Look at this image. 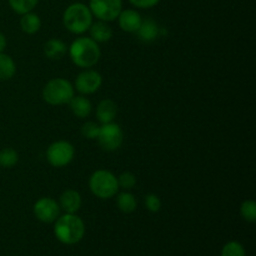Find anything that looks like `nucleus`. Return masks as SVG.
<instances>
[{"label": "nucleus", "instance_id": "10", "mask_svg": "<svg viewBox=\"0 0 256 256\" xmlns=\"http://www.w3.org/2000/svg\"><path fill=\"white\" fill-rule=\"evenodd\" d=\"M35 218L42 222H54L60 216L59 202L52 198H40L32 208Z\"/></svg>", "mask_w": 256, "mask_h": 256}, {"label": "nucleus", "instance_id": "18", "mask_svg": "<svg viewBox=\"0 0 256 256\" xmlns=\"http://www.w3.org/2000/svg\"><path fill=\"white\" fill-rule=\"evenodd\" d=\"M20 28L25 34L34 35L42 28V19L39 18V15L32 12L22 14L20 18Z\"/></svg>", "mask_w": 256, "mask_h": 256}, {"label": "nucleus", "instance_id": "20", "mask_svg": "<svg viewBox=\"0 0 256 256\" xmlns=\"http://www.w3.org/2000/svg\"><path fill=\"white\" fill-rule=\"evenodd\" d=\"M116 205L119 208L120 212H125V214H130V212H135L136 209V199L132 192H120L116 196Z\"/></svg>", "mask_w": 256, "mask_h": 256}, {"label": "nucleus", "instance_id": "4", "mask_svg": "<svg viewBox=\"0 0 256 256\" xmlns=\"http://www.w3.org/2000/svg\"><path fill=\"white\" fill-rule=\"evenodd\" d=\"M74 86L72 82L62 78H55L49 80L42 89V99L46 104L58 106V105L69 104L74 96Z\"/></svg>", "mask_w": 256, "mask_h": 256}, {"label": "nucleus", "instance_id": "2", "mask_svg": "<svg viewBox=\"0 0 256 256\" xmlns=\"http://www.w3.org/2000/svg\"><path fill=\"white\" fill-rule=\"evenodd\" d=\"M54 222V234L62 244H78L84 238L85 224L76 214H64Z\"/></svg>", "mask_w": 256, "mask_h": 256}, {"label": "nucleus", "instance_id": "6", "mask_svg": "<svg viewBox=\"0 0 256 256\" xmlns=\"http://www.w3.org/2000/svg\"><path fill=\"white\" fill-rule=\"evenodd\" d=\"M75 149L72 142L66 140H58L49 145L46 149V160L52 166L64 168L72 162Z\"/></svg>", "mask_w": 256, "mask_h": 256}, {"label": "nucleus", "instance_id": "29", "mask_svg": "<svg viewBox=\"0 0 256 256\" xmlns=\"http://www.w3.org/2000/svg\"><path fill=\"white\" fill-rule=\"evenodd\" d=\"M5 48H6V36L0 32V52H4Z\"/></svg>", "mask_w": 256, "mask_h": 256}, {"label": "nucleus", "instance_id": "24", "mask_svg": "<svg viewBox=\"0 0 256 256\" xmlns=\"http://www.w3.org/2000/svg\"><path fill=\"white\" fill-rule=\"evenodd\" d=\"M222 256H245V249L239 242H229L222 246Z\"/></svg>", "mask_w": 256, "mask_h": 256}, {"label": "nucleus", "instance_id": "27", "mask_svg": "<svg viewBox=\"0 0 256 256\" xmlns=\"http://www.w3.org/2000/svg\"><path fill=\"white\" fill-rule=\"evenodd\" d=\"M145 208L149 210L150 212H158L162 209V200L156 194H148L145 196Z\"/></svg>", "mask_w": 256, "mask_h": 256}, {"label": "nucleus", "instance_id": "17", "mask_svg": "<svg viewBox=\"0 0 256 256\" xmlns=\"http://www.w3.org/2000/svg\"><path fill=\"white\" fill-rule=\"evenodd\" d=\"M68 52V46L62 40L52 38L44 44V54L50 60H60Z\"/></svg>", "mask_w": 256, "mask_h": 256}, {"label": "nucleus", "instance_id": "25", "mask_svg": "<svg viewBox=\"0 0 256 256\" xmlns=\"http://www.w3.org/2000/svg\"><path fill=\"white\" fill-rule=\"evenodd\" d=\"M116 179L119 189H124L125 192H126V190H132V188L136 185V178H135V175L130 172H122Z\"/></svg>", "mask_w": 256, "mask_h": 256}, {"label": "nucleus", "instance_id": "14", "mask_svg": "<svg viewBox=\"0 0 256 256\" xmlns=\"http://www.w3.org/2000/svg\"><path fill=\"white\" fill-rule=\"evenodd\" d=\"M136 34L142 42H152L159 38L160 28L155 20L145 19L142 22V25H140V28L138 29Z\"/></svg>", "mask_w": 256, "mask_h": 256}, {"label": "nucleus", "instance_id": "16", "mask_svg": "<svg viewBox=\"0 0 256 256\" xmlns=\"http://www.w3.org/2000/svg\"><path fill=\"white\" fill-rule=\"evenodd\" d=\"M90 38H92L94 42H109L112 38V29L106 22H102V20H98L96 22H92V26L89 28Z\"/></svg>", "mask_w": 256, "mask_h": 256}, {"label": "nucleus", "instance_id": "13", "mask_svg": "<svg viewBox=\"0 0 256 256\" xmlns=\"http://www.w3.org/2000/svg\"><path fill=\"white\" fill-rule=\"evenodd\" d=\"M118 114V105L114 100L104 99L98 104L96 108V118L98 122L102 124L114 122L115 116Z\"/></svg>", "mask_w": 256, "mask_h": 256}, {"label": "nucleus", "instance_id": "28", "mask_svg": "<svg viewBox=\"0 0 256 256\" xmlns=\"http://www.w3.org/2000/svg\"><path fill=\"white\" fill-rule=\"evenodd\" d=\"M132 6L139 8V9H150L155 5L159 4L160 0H128Z\"/></svg>", "mask_w": 256, "mask_h": 256}, {"label": "nucleus", "instance_id": "11", "mask_svg": "<svg viewBox=\"0 0 256 256\" xmlns=\"http://www.w3.org/2000/svg\"><path fill=\"white\" fill-rule=\"evenodd\" d=\"M142 22V18L139 12L135 9H122L118 16V22L122 32H136Z\"/></svg>", "mask_w": 256, "mask_h": 256}, {"label": "nucleus", "instance_id": "7", "mask_svg": "<svg viewBox=\"0 0 256 256\" xmlns=\"http://www.w3.org/2000/svg\"><path fill=\"white\" fill-rule=\"evenodd\" d=\"M100 148L105 152H115L119 149L124 142V132L119 124L108 122L100 126L99 134L96 138Z\"/></svg>", "mask_w": 256, "mask_h": 256}, {"label": "nucleus", "instance_id": "15", "mask_svg": "<svg viewBox=\"0 0 256 256\" xmlns=\"http://www.w3.org/2000/svg\"><path fill=\"white\" fill-rule=\"evenodd\" d=\"M70 110L72 114L79 119H85L90 115L92 110V102L88 98L82 96V95H78V96H72V99L69 102Z\"/></svg>", "mask_w": 256, "mask_h": 256}, {"label": "nucleus", "instance_id": "23", "mask_svg": "<svg viewBox=\"0 0 256 256\" xmlns=\"http://www.w3.org/2000/svg\"><path fill=\"white\" fill-rule=\"evenodd\" d=\"M240 215L248 222H256V202L254 200H245L240 206Z\"/></svg>", "mask_w": 256, "mask_h": 256}, {"label": "nucleus", "instance_id": "19", "mask_svg": "<svg viewBox=\"0 0 256 256\" xmlns=\"http://www.w3.org/2000/svg\"><path fill=\"white\" fill-rule=\"evenodd\" d=\"M16 72L14 59L5 52H0V82H8Z\"/></svg>", "mask_w": 256, "mask_h": 256}, {"label": "nucleus", "instance_id": "1", "mask_svg": "<svg viewBox=\"0 0 256 256\" xmlns=\"http://www.w3.org/2000/svg\"><path fill=\"white\" fill-rule=\"evenodd\" d=\"M68 50L72 62L82 69H90L96 65L102 58L99 44L92 38H78L72 42Z\"/></svg>", "mask_w": 256, "mask_h": 256}, {"label": "nucleus", "instance_id": "21", "mask_svg": "<svg viewBox=\"0 0 256 256\" xmlns=\"http://www.w3.org/2000/svg\"><path fill=\"white\" fill-rule=\"evenodd\" d=\"M8 2L12 12L19 15L32 12L39 4V0H8Z\"/></svg>", "mask_w": 256, "mask_h": 256}, {"label": "nucleus", "instance_id": "3", "mask_svg": "<svg viewBox=\"0 0 256 256\" xmlns=\"http://www.w3.org/2000/svg\"><path fill=\"white\" fill-rule=\"evenodd\" d=\"M92 14L82 2L70 4L62 14V24L72 34H84L92 24Z\"/></svg>", "mask_w": 256, "mask_h": 256}, {"label": "nucleus", "instance_id": "5", "mask_svg": "<svg viewBox=\"0 0 256 256\" xmlns=\"http://www.w3.org/2000/svg\"><path fill=\"white\" fill-rule=\"evenodd\" d=\"M89 188L92 195L102 200L112 199L119 192L118 179L109 170H96L89 178Z\"/></svg>", "mask_w": 256, "mask_h": 256}, {"label": "nucleus", "instance_id": "8", "mask_svg": "<svg viewBox=\"0 0 256 256\" xmlns=\"http://www.w3.org/2000/svg\"><path fill=\"white\" fill-rule=\"evenodd\" d=\"M89 9L98 20L114 22L122 10V0H90Z\"/></svg>", "mask_w": 256, "mask_h": 256}, {"label": "nucleus", "instance_id": "26", "mask_svg": "<svg viewBox=\"0 0 256 256\" xmlns=\"http://www.w3.org/2000/svg\"><path fill=\"white\" fill-rule=\"evenodd\" d=\"M100 125L95 122H86L82 126V135L85 139L89 140H95L99 134Z\"/></svg>", "mask_w": 256, "mask_h": 256}, {"label": "nucleus", "instance_id": "12", "mask_svg": "<svg viewBox=\"0 0 256 256\" xmlns=\"http://www.w3.org/2000/svg\"><path fill=\"white\" fill-rule=\"evenodd\" d=\"M82 195L74 189H66L59 198L60 210L65 214H76L82 208Z\"/></svg>", "mask_w": 256, "mask_h": 256}, {"label": "nucleus", "instance_id": "22", "mask_svg": "<svg viewBox=\"0 0 256 256\" xmlns=\"http://www.w3.org/2000/svg\"><path fill=\"white\" fill-rule=\"evenodd\" d=\"M19 162V154L12 148H4L0 150V166L5 169L14 168Z\"/></svg>", "mask_w": 256, "mask_h": 256}, {"label": "nucleus", "instance_id": "9", "mask_svg": "<svg viewBox=\"0 0 256 256\" xmlns=\"http://www.w3.org/2000/svg\"><path fill=\"white\" fill-rule=\"evenodd\" d=\"M102 84V76L100 72L92 69L82 70L80 74H78L75 79L74 89H76L80 94L90 95L96 92Z\"/></svg>", "mask_w": 256, "mask_h": 256}]
</instances>
